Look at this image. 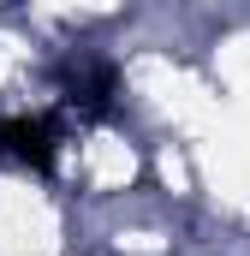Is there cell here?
Wrapping results in <instances>:
<instances>
[{
	"label": "cell",
	"instance_id": "1",
	"mask_svg": "<svg viewBox=\"0 0 250 256\" xmlns=\"http://www.w3.org/2000/svg\"><path fill=\"white\" fill-rule=\"evenodd\" d=\"M54 149H60V131H54L48 114H12V120H0V155L12 167L48 173L54 167Z\"/></svg>",
	"mask_w": 250,
	"mask_h": 256
}]
</instances>
